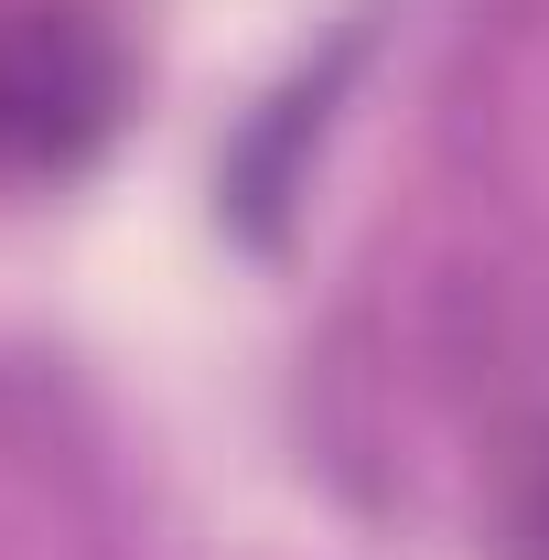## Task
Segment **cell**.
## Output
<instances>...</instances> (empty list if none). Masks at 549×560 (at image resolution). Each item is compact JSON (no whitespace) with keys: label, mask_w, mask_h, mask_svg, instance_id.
<instances>
[{"label":"cell","mask_w":549,"mask_h":560,"mask_svg":"<svg viewBox=\"0 0 549 560\" xmlns=\"http://www.w3.org/2000/svg\"><path fill=\"white\" fill-rule=\"evenodd\" d=\"M495 560H549V420L506 453V486H495Z\"/></svg>","instance_id":"2"},{"label":"cell","mask_w":549,"mask_h":560,"mask_svg":"<svg viewBox=\"0 0 549 560\" xmlns=\"http://www.w3.org/2000/svg\"><path fill=\"white\" fill-rule=\"evenodd\" d=\"M130 97V55L86 0H11L0 11V173L55 184L97 162Z\"/></svg>","instance_id":"1"}]
</instances>
